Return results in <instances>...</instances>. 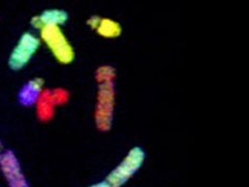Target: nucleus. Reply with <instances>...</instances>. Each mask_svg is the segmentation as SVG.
I'll use <instances>...</instances> for the list:
<instances>
[{
  "label": "nucleus",
  "mask_w": 249,
  "mask_h": 187,
  "mask_svg": "<svg viewBox=\"0 0 249 187\" xmlns=\"http://www.w3.org/2000/svg\"><path fill=\"white\" fill-rule=\"evenodd\" d=\"M116 87L115 82H105L97 85L95 104V124L99 130L106 132L112 126L115 115Z\"/></svg>",
  "instance_id": "nucleus-2"
},
{
  "label": "nucleus",
  "mask_w": 249,
  "mask_h": 187,
  "mask_svg": "<svg viewBox=\"0 0 249 187\" xmlns=\"http://www.w3.org/2000/svg\"><path fill=\"white\" fill-rule=\"evenodd\" d=\"M42 41L34 32H24L19 36L8 58V66L12 71H20L31 62L40 50Z\"/></svg>",
  "instance_id": "nucleus-3"
},
{
  "label": "nucleus",
  "mask_w": 249,
  "mask_h": 187,
  "mask_svg": "<svg viewBox=\"0 0 249 187\" xmlns=\"http://www.w3.org/2000/svg\"><path fill=\"white\" fill-rule=\"evenodd\" d=\"M68 100V93L62 89L44 90L39 102L36 103L37 114L42 120L51 119L57 105L63 104Z\"/></svg>",
  "instance_id": "nucleus-6"
},
{
  "label": "nucleus",
  "mask_w": 249,
  "mask_h": 187,
  "mask_svg": "<svg viewBox=\"0 0 249 187\" xmlns=\"http://www.w3.org/2000/svg\"><path fill=\"white\" fill-rule=\"evenodd\" d=\"M116 72L111 67H101L96 71V80L97 83H105V82H115Z\"/></svg>",
  "instance_id": "nucleus-10"
},
{
  "label": "nucleus",
  "mask_w": 249,
  "mask_h": 187,
  "mask_svg": "<svg viewBox=\"0 0 249 187\" xmlns=\"http://www.w3.org/2000/svg\"><path fill=\"white\" fill-rule=\"evenodd\" d=\"M40 39L50 48V51L59 62L71 63L75 58L74 48L59 27H47L42 29Z\"/></svg>",
  "instance_id": "nucleus-4"
},
{
  "label": "nucleus",
  "mask_w": 249,
  "mask_h": 187,
  "mask_svg": "<svg viewBox=\"0 0 249 187\" xmlns=\"http://www.w3.org/2000/svg\"><path fill=\"white\" fill-rule=\"evenodd\" d=\"M0 169L9 187H31L18 158L11 150L0 152Z\"/></svg>",
  "instance_id": "nucleus-5"
},
{
  "label": "nucleus",
  "mask_w": 249,
  "mask_h": 187,
  "mask_svg": "<svg viewBox=\"0 0 249 187\" xmlns=\"http://www.w3.org/2000/svg\"><path fill=\"white\" fill-rule=\"evenodd\" d=\"M0 150H1V142H0Z\"/></svg>",
  "instance_id": "nucleus-12"
},
{
  "label": "nucleus",
  "mask_w": 249,
  "mask_h": 187,
  "mask_svg": "<svg viewBox=\"0 0 249 187\" xmlns=\"http://www.w3.org/2000/svg\"><path fill=\"white\" fill-rule=\"evenodd\" d=\"M145 158L147 153L142 147H133L105 179L113 187H122L139 172L144 165Z\"/></svg>",
  "instance_id": "nucleus-1"
},
{
  "label": "nucleus",
  "mask_w": 249,
  "mask_h": 187,
  "mask_svg": "<svg viewBox=\"0 0 249 187\" xmlns=\"http://www.w3.org/2000/svg\"><path fill=\"white\" fill-rule=\"evenodd\" d=\"M44 79L35 77L26 82L18 93V103L24 107L36 105L44 92Z\"/></svg>",
  "instance_id": "nucleus-8"
},
{
  "label": "nucleus",
  "mask_w": 249,
  "mask_h": 187,
  "mask_svg": "<svg viewBox=\"0 0 249 187\" xmlns=\"http://www.w3.org/2000/svg\"><path fill=\"white\" fill-rule=\"evenodd\" d=\"M95 31L105 37H115L121 34V27L115 20L109 18H101Z\"/></svg>",
  "instance_id": "nucleus-9"
},
{
  "label": "nucleus",
  "mask_w": 249,
  "mask_h": 187,
  "mask_svg": "<svg viewBox=\"0 0 249 187\" xmlns=\"http://www.w3.org/2000/svg\"><path fill=\"white\" fill-rule=\"evenodd\" d=\"M69 20V13L62 9H48L31 19V26L41 31L47 27H59L66 25Z\"/></svg>",
  "instance_id": "nucleus-7"
},
{
  "label": "nucleus",
  "mask_w": 249,
  "mask_h": 187,
  "mask_svg": "<svg viewBox=\"0 0 249 187\" xmlns=\"http://www.w3.org/2000/svg\"><path fill=\"white\" fill-rule=\"evenodd\" d=\"M87 187H113L109 182H108L106 179H104L103 181H100V182H95V183L91 184L89 186Z\"/></svg>",
  "instance_id": "nucleus-11"
}]
</instances>
